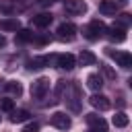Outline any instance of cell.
I'll list each match as a JSON object with an SVG mask.
<instances>
[{
    "label": "cell",
    "instance_id": "6da1fadb",
    "mask_svg": "<svg viewBox=\"0 0 132 132\" xmlns=\"http://www.w3.org/2000/svg\"><path fill=\"white\" fill-rule=\"evenodd\" d=\"M105 25H103V21H99V19H95V21H91L89 25H85V29H82V35H85V39H89V41H97L99 37H103L105 35Z\"/></svg>",
    "mask_w": 132,
    "mask_h": 132
},
{
    "label": "cell",
    "instance_id": "7a4b0ae2",
    "mask_svg": "<svg viewBox=\"0 0 132 132\" xmlns=\"http://www.w3.org/2000/svg\"><path fill=\"white\" fill-rule=\"evenodd\" d=\"M47 91H50V78L39 76L37 80L31 82V97L33 99H43L47 95Z\"/></svg>",
    "mask_w": 132,
    "mask_h": 132
},
{
    "label": "cell",
    "instance_id": "3957f363",
    "mask_svg": "<svg viewBox=\"0 0 132 132\" xmlns=\"http://www.w3.org/2000/svg\"><path fill=\"white\" fill-rule=\"evenodd\" d=\"M85 122L89 124V130L87 132H107V124L101 116L97 113H87L85 116Z\"/></svg>",
    "mask_w": 132,
    "mask_h": 132
},
{
    "label": "cell",
    "instance_id": "277c9868",
    "mask_svg": "<svg viewBox=\"0 0 132 132\" xmlns=\"http://www.w3.org/2000/svg\"><path fill=\"white\" fill-rule=\"evenodd\" d=\"M56 33H58V39L60 41H72L76 37V25L74 23H62Z\"/></svg>",
    "mask_w": 132,
    "mask_h": 132
},
{
    "label": "cell",
    "instance_id": "5b68a950",
    "mask_svg": "<svg viewBox=\"0 0 132 132\" xmlns=\"http://www.w3.org/2000/svg\"><path fill=\"white\" fill-rule=\"evenodd\" d=\"M50 124H52L54 128H58V130H68V128L72 126V122H70V116H66L64 111H56V113H52V118H50Z\"/></svg>",
    "mask_w": 132,
    "mask_h": 132
},
{
    "label": "cell",
    "instance_id": "8992f818",
    "mask_svg": "<svg viewBox=\"0 0 132 132\" xmlns=\"http://www.w3.org/2000/svg\"><path fill=\"white\" fill-rule=\"evenodd\" d=\"M107 56L113 58L122 68H130L132 66V54L130 52H113L111 47H107Z\"/></svg>",
    "mask_w": 132,
    "mask_h": 132
},
{
    "label": "cell",
    "instance_id": "52a82bcc",
    "mask_svg": "<svg viewBox=\"0 0 132 132\" xmlns=\"http://www.w3.org/2000/svg\"><path fill=\"white\" fill-rule=\"evenodd\" d=\"M52 60H56V56H37V58H31L27 62V68L29 70H41V68L50 66Z\"/></svg>",
    "mask_w": 132,
    "mask_h": 132
},
{
    "label": "cell",
    "instance_id": "ba28073f",
    "mask_svg": "<svg viewBox=\"0 0 132 132\" xmlns=\"http://www.w3.org/2000/svg\"><path fill=\"white\" fill-rule=\"evenodd\" d=\"M56 66L62 70H72L76 66V58L72 54H58L56 56Z\"/></svg>",
    "mask_w": 132,
    "mask_h": 132
},
{
    "label": "cell",
    "instance_id": "9c48e42d",
    "mask_svg": "<svg viewBox=\"0 0 132 132\" xmlns=\"http://www.w3.org/2000/svg\"><path fill=\"white\" fill-rule=\"evenodd\" d=\"M89 103H91L95 109H99V111H105V109H109V107H111V101H109L105 95H101V93L91 95V97H89Z\"/></svg>",
    "mask_w": 132,
    "mask_h": 132
},
{
    "label": "cell",
    "instance_id": "30bf717a",
    "mask_svg": "<svg viewBox=\"0 0 132 132\" xmlns=\"http://www.w3.org/2000/svg\"><path fill=\"white\" fill-rule=\"evenodd\" d=\"M64 8H66L68 14H85L87 12V2H82V0H66Z\"/></svg>",
    "mask_w": 132,
    "mask_h": 132
},
{
    "label": "cell",
    "instance_id": "8fae6325",
    "mask_svg": "<svg viewBox=\"0 0 132 132\" xmlns=\"http://www.w3.org/2000/svg\"><path fill=\"white\" fill-rule=\"evenodd\" d=\"M118 10H120V6H118L116 0H101L99 2V12L105 14V16H116Z\"/></svg>",
    "mask_w": 132,
    "mask_h": 132
},
{
    "label": "cell",
    "instance_id": "7c38bea8",
    "mask_svg": "<svg viewBox=\"0 0 132 132\" xmlns=\"http://www.w3.org/2000/svg\"><path fill=\"white\" fill-rule=\"evenodd\" d=\"M105 31H107L109 41H113V43H122V41H126V29H122V27H118V25H111V27L105 29Z\"/></svg>",
    "mask_w": 132,
    "mask_h": 132
},
{
    "label": "cell",
    "instance_id": "4fadbf2b",
    "mask_svg": "<svg viewBox=\"0 0 132 132\" xmlns=\"http://www.w3.org/2000/svg\"><path fill=\"white\" fill-rule=\"evenodd\" d=\"M52 21H54V16H52V12H39V14H35V16H31V25H35V27H50L52 25Z\"/></svg>",
    "mask_w": 132,
    "mask_h": 132
},
{
    "label": "cell",
    "instance_id": "5bb4252c",
    "mask_svg": "<svg viewBox=\"0 0 132 132\" xmlns=\"http://www.w3.org/2000/svg\"><path fill=\"white\" fill-rule=\"evenodd\" d=\"M95 62H97V56H95L93 52L82 50V52L78 54V64H80V66H93Z\"/></svg>",
    "mask_w": 132,
    "mask_h": 132
},
{
    "label": "cell",
    "instance_id": "9a60e30c",
    "mask_svg": "<svg viewBox=\"0 0 132 132\" xmlns=\"http://www.w3.org/2000/svg\"><path fill=\"white\" fill-rule=\"evenodd\" d=\"M0 29H2V31H19V29H21V23H19L16 16H12V19H2V21H0Z\"/></svg>",
    "mask_w": 132,
    "mask_h": 132
},
{
    "label": "cell",
    "instance_id": "2e32d148",
    "mask_svg": "<svg viewBox=\"0 0 132 132\" xmlns=\"http://www.w3.org/2000/svg\"><path fill=\"white\" fill-rule=\"evenodd\" d=\"M87 87L91 89V91H99L101 87H103V78H101V74H89L87 76Z\"/></svg>",
    "mask_w": 132,
    "mask_h": 132
},
{
    "label": "cell",
    "instance_id": "e0dca14e",
    "mask_svg": "<svg viewBox=\"0 0 132 132\" xmlns=\"http://www.w3.org/2000/svg\"><path fill=\"white\" fill-rule=\"evenodd\" d=\"M29 116H31V113H29L27 109H16V111L12 109V111H10V122H12V124H23V122L29 120Z\"/></svg>",
    "mask_w": 132,
    "mask_h": 132
},
{
    "label": "cell",
    "instance_id": "ac0fdd59",
    "mask_svg": "<svg viewBox=\"0 0 132 132\" xmlns=\"http://www.w3.org/2000/svg\"><path fill=\"white\" fill-rule=\"evenodd\" d=\"M33 39H35V35L31 31H27V29H19L16 35H14V41L16 43H27V41H33Z\"/></svg>",
    "mask_w": 132,
    "mask_h": 132
},
{
    "label": "cell",
    "instance_id": "d6986e66",
    "mask_svg": "<svg viewBox=\"0 0 132 132\" xmlns=\"http://www.w3.org/2000/svg\"><path fill=\"white\" fill-rule=\"evenodd\" d=\"M111 122H113V126H116V128H126V126L130 124V118H128L124 111H118V113L113 116V120H111Z\"/></svg>",
    "mask_w": 132,
    "mask_h": 132
},
{
    "label": "cell",
    "instance_id": "ffe728a7",
    "mask_svg": "<svg viewBox=\"0 0 132 132\" xmlns=\"http://www.w3.org/2000/svg\"><path fill=\"white\" fill-rule=\"evenodd\" d=\"M4 87H6V91H8L10 95H14V97H21V93H23V87H21L19 80H8Z\"/></svg>",
    "mask_w": 132,
    "mask_h": 132
},
{
    "label": "cell",
    "instance_id": "44dd1931",
    "mask_svg": "<svg viewBox=\"0 0 132 132\" xmlns=\"http://www.w3.org/2000/svg\"><path fill=\"white\" fill-rule=\"evenodd\" d=\"M130 23H132V19H130V14H128V12H122V14L118 16V21H116V25H118V27H122V29H126Z\"/></svg>",
    "mask_w": 132,
    "mask_h": 132
},
{
    "label": "cell",
    "instance_id": "7402d4cb",
    "mask_svg": "<svg viewBox=\"0 0 132 132\" xmlns=\"http://www.w3.org/2000/svg\"><path fill=\"white\" fill-rule=\"evenodd\" d=\"M14 109V99H0V111H12Z\"/></svg>",
    "mask_w": 132,
    "mask_h": 132
},
{
    "label": "cell",
    "instance_id": "603a6c76",
    "mask_svg": "<svg viewBox=\"0 0 132 132\" xmlns=\"http://www.w3.org/2000/svg\"><path fill=\"white\" fill-rule=\"evenodd\" d=\"M14 10H16V8L12 6V2H10V0H4V2L0 4V12H2V14H12Z\"/></svg>",
    "mask_w": 132,
    "mask_h": 132
},
{
    "label": "cell",
    "instance_id": "cb8c5ba5",
    "mask_svg": "<svg viewBox=\"0 0 132 132\" xmlns=\"http://www.w3.org/2000/svg\"><path fill=\"white\" fill-rule=\"evenodd\" d=\"M103 72H105V74H107L109 78H116V72H113V70H111L109 66H103Z\"/></svg>",
    "mask_w": 132,
    "mask_h": 132
},
{
    "label": "cell",
    "instance_id": "d4e9b609",
    "mask_svg": "<svg viewBox=\"0 0 132 132\" xmlns=\"http://www.w3.org/2000/svg\"><path fill=\"white\" fill-rule=\"evenodd\" d=\"M37 130H39V126H37V124H29L23 132H37Z\"/></svg>",
    "mask_w": 132,
    "mask_h": 132
},
{
    "label": "cell",
    "instance_id": "484cf974",
    "mask_svg": "<svg viewBox=\"0 0 132 132\" xmlns=\"http://www.w3.org/2000/svg\"><path fill=\"white\" fill-rule=\"evenodd\" d=\"M4 43H6V39H4V37H2V35H0V47H2V45H4Z\"/></svg>",
    "mask_w": 132,
    "mask_h": 132
},
{
    "label": "cell",
    "instance_id": "4316f807",
    "mask_svg": "<svg viewBox=\"0 0 132 132\" xmlns=\"http://www.w3.org/2000/svg\"><path fill=\"white\" fill-rule=\"evenodd\" d=\"M120 2H126V0H120Z\"/></svg>",
    "mask_w": 132,
    "mask_h": 132
}]
</instances>
